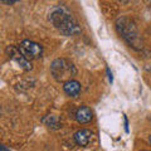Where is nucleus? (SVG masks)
Masks as SVG:
<instances>
[{
    "label": "nucleus",
    "instance_id": "20e7f679",
    "mask_svg": "<svg viewBox=\"0 0 151 151\" xmlns=\"http://www.w3.org/2000/svg\"><path fill=\"white\" fill-rule=\"evenodd\" d=\"M18 49L23 54V57L28 60L39 58V57H42V53H43L42 45L32 40H23L20 45L18 47Z\"/></svg>",
    "mask_w": 151,
    "mask_h": 151
},
{
    "label": "nucleus",
    "instance_id": "39448f33",
    "mask_svg": "<svg viewBox=\"0 0 151 151\" xmlns=\"http://www.w3.org/2000/svg\"><path fill=\"white\" fill-rule=\"evenodd\" d=\"M6 53H8V55L12 59L15 60V62L20 65V67L24 70H30L32 69L30 62L23 57V54L19 52L18 48H15V47H8V48H6Z\"/></svg>",
    "mask_w": 151,
    "mask_h": 151
},
{
    "label": "nucleus",
    "instance_id": "423d86ee",
    "mask_svg": "<svg viewBox=\"0 0 151 151\" xmlns=\"http://www.w3.org/2000/svg\"><path fill=\"white\" fill-rule=\"evenodd\" d=\"M93 117V112L89 107H79L77 112H76V120H77L79 124H87V122H89L92 120Z\"/></svg>",
    "mask_w": 151,
    "mask_h": 151
},
{
    "label": "nucleus",
    "instance_id": "9b49d317",
    "mask_svg": "<svg viewBox=\"0 0 151 151\" xmlns=\"http://www.w3.org/2000/svg\"><path fill=\"white\" fill-rule=\"evenodd\" d=\"M150 142H151V137H150Z\"/></svg>",
    "mask_w": 151,
    "mask_h": 151
},
{
    "label": "nucleus",
    "instance_id": "f257e3e1",
    "mask_svg": "<svg viewBox=\"0 0 151 151\" xmlns=\"http://www.w3.org/2000/svg\"><path fill=\"white\" fill-rule=\"evenodd\" d=\"M49 20L64 35H78L81 33V27L77 19L64 6L59 5L52 9L49 13Z\"/></svg>",
    "mask_w": 151,
    "mask_h": 151
},
{
    "label": "nucleus",
    "instance_id": "6e6552de",
    "mask_svg": "<svg viewBox=\"0 0 151 151\" xmlns=\"http://www.w3.org/2000/svg\"><path fill=\"white\" fill-rule=\"evenodd\" d=\"M63 89H64V92L67 93L68 96L76 97V96H78L79 94V92H81V83L74 81V79H72V81H68V82L64 83Z\"/></svg>",
    "mask_w": 151,
    "mask_h": 151
},
{
    "label": "nucleus",
    "instance_id": "0eeeda50",
    "mask_svg": "<svg viewBox=\"0 0 151 151\" xmlns=\"http://www.w3.org/2000/svg\"><path fill=\"white\" fill-rule=\"evenodd\" d=\"M92 136H93L92 131H89V130H79V131H77L74 134V140H76V142H77L78 145L87 146L89 144V141H91Z\"/></svg>",
    "mask_w": 151,
    "mask_h": 151
},
{
    "label": "nucleus",
    "instance_id": "9d476101",
    "mask_svg": "<svg viewBox=\"0 0 151 151\" xmlns=\"http://www.w3.org/2000/svg\"><path fill=\"white\" fill-rule=\"evenodd\" d=\"M0 151H10V150H8L5 146H3L1 144H0Z\"/></svg>",
    "mask_w": 151,
    "mask_h": 151
},
{
    "label": "nucleus",
    "instance_id": "f03ea898",
    "mask_svg": "<svg viewBox=\"0 0 151 151\" xmlns=\"http://www.w3.org/2000/svg\"><path fill=\"white\" fill-rule=\"evenodd\" d=\"M116 28L117 32L120 33V35L130 44V47L135 49L142 48V42H141V38L139 35L137 28H136L135 23L130 18L126 17L119 18L116 22Z\"/></svg>",
    "mask_w": 151,
    "mask_h": 151
},
{
    "label": "nucleus",
    "instance_id": "1a4fd4ad",
    "mask_svg": "<svg viewBox=\"0 0 151 151\" xmlns=\"http://www.w3.org/2000/svg\"><path fill=\"white\" fill-rule=\"evenodd\" d=\"M1 3L3 4H15L17 1H15V0H10V1H9V0H3Z\"/></svg>",
    "mask_w": 151,
    "mask_h": 151
},
{
    "label": "nucleus",
    "instance_id": "7ed1b4c3",
    "mask_svg": "<svg viewBox=\"0 0 151 151\" xmlns=\"http://www.w3.org/2000/svg\"><path fill=\"white\" fill-rule=\"evenodd\" d=\"M50 72L55 81L58 82H68L72 81V77H74L77 73L74 64L68 59L58 58L54 59L50 64Z\"/></svg>",
    "mask_w": 151,
    "mask_h": 151
}]
</instances>
